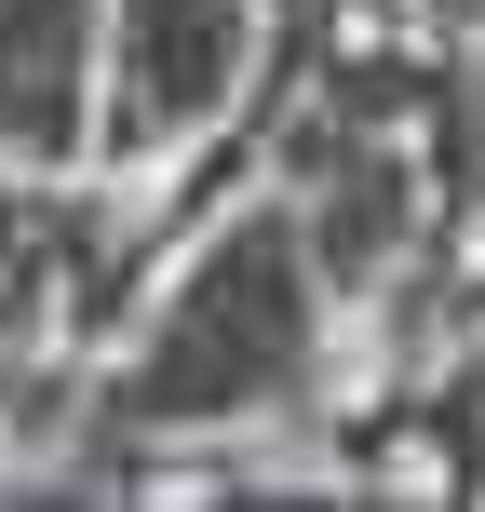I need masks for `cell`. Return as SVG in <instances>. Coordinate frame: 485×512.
I'll list each match as a JSON object with an SVG mask.
<instances>
[{
    "mask_svg": "<svg viewBox=\"0 0 485 512\" xmlns=\"http://www.w3.org/2000/svg\"><path fill=\"white\" fill-rule=\"evenodd\" d=\"M324 256H310L297 203L283 189H256V203L203 216V243H189V270L149 297V324L122 337V364H108L95 418L122 445H162V432H230L256 405H297L310 364H324Z\"/></svg>",
    "mask_w": 485,
    "mask_h": 512,
    "instance_id": "obj_1",
    "label": "cell"
},
{
    "mask_svg": "<svg viewBox=\"0 0 485 512\" xmlns=\"http://www.w3.org/2000/svg\"><path fill=\"white\" fill-rule=\"evenodd\" d=\"M270 68V0H108L95 41V162H162L203 149L256 108Z\"/></svg>",
    "mask_w": 485,
    "mask_h": 512,
    "instance_id": "obj_2",
    "label": "cell"
},
{
    "mask_svg": "<svg viewBox=\"0 0 485 512\" xmlns=\"http://www.w3.org/2000/svg\"><path fill=\"white\" fill-rule=\"evenodd\" d=\"M135 243L95 189L41 176V162H0V364L54 351V337H108L135 310Z\"/></svg>",
    "mask_w": 485,
    "mask_h": 512,
    "instance_id": "obj_3",
    "label": "cell"
},
{
    "mask_svg": "<svg viewBox=\"0 0 485 512\" xmlns=\"http://www.w3.org/2000/svg\"><path fill=\"white\" fill-rule=\"evenodd\" d=\"M95 41L108 0H0V162L68 176L95 149Z\"/></svg>",
    "mask_w": 485,
    "mask_h": 512,
    "instance_id": "obj_4",
    "label": "cell"
},
{
    "mask_svg": "<svg viewBox=\"0 0 485 512\" xmlns=\"http://www.w3.org/2000/svg\"><path fill=\"white\" fill-rule=\"evenodd\" d=\"M378 27H391V0H270V68H256V108L230 122V149H243L256 122H270L283 95H297L310 68H324V54H351V41H378ZM216 176H230V162H216Z\"/></svg>",
    "mask_w": 485,
    "mask_h": 512,
    "instance_id": "obj_5",
    "label": "cell"
},
{
    "mask_svg": "<svg viewBox=\"0 0 485 512\" xmlns=\"http://www.w3.org/2000/svg\"><path fill=\"white\" fill-rule=\"evenodd\" d=\"M405 432L432 445V472H445L459 499H485V337H472V351H459V364H445V378L405 405Z\"/></svg>",
    "mask_w": 485,
    "mask_h": 512,
    "instance_id": "obj_6",
    "label": "cell"
},
{
    "mask_svg": "<svg viewBox=\"0 0 485 512\" xmlns=\"http://www.w3.org/2000/svg\"><path fill=\"white\" fill-rule=\"evenodd\" d=\"M445 149H459V176H485V27L459 41V95H445Z\"/></svg>",
    "mask_w": 485,
    "mask_h": 512,
    "instance_id": "obj_7",
    "label": "cell"
}]
</instances>
